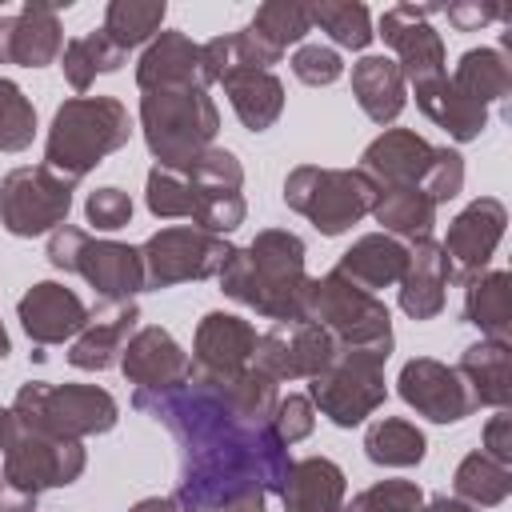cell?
Masks as SVG:
<instances>
[{
  "mask_svg": "<svg viewBox=\"0 0 512 512\" xmlns=\"http://www.w3.org/2000/svg\"><path fill=\"white\" fill-rule=\"evenodd\" d=\"M292 72H296L300 84H308V88H324V84H336V80L344 76V60H340L336 48L304 44V48H296V56H292Z\"/></svg>",
  "mask_w": 512,
  "mask_h": 512,
  "instance_id": "obj_43",
  "label": "cell"
},
{
  "mask_svg": "<svg viewBox=\"0 0 512 512\" xmlns=\"http://www.w3.org/2000/svg\"><path fill=\"white\" fill-rule=\"evenodd\" d=\"M0 512H36V496L20 488H0Z\"/></svg>",
  "mask_w": 512,
  "mask_h": 512,
  "instance_id": "obj_49",
  "label": "cell"
},
{
  "mask_svg": "<svg viewBox=\"0 0 512 512\" xmlns=\"http://www.w3.org/2000/svg\"><path fill=\"white\" fill-rule=\"evenodd\" d=\"M136 84H140V92H152V88H208L200 44H192L184 32H160L136 64Z\"/></svg>",
  "mask_w": 512,
  "mask_h": 512,
  "instance_id": "obj_24",
  "label": "cell"
},
{
  "mask_svg": "<svg viewBox=\"0 0 512 512\" xmlns=\"http://www.w3.org/2000/svg\"><path fill=\"white\" fill-rule=\"evenodd\" d=\"M84 472V448L80 440H52L40 432H28L20 420L4 444V484L40 496L44 488L72 484Z\"/></svg>",
  "mask_w": 512,
  "mask_h": 512,
  "instance_id": "obj_13",
  "label": "cell"
},
{
  "mask_svg": "<svg viewBox=\"0 0 512 512\" xmlns=\"http://www.w3.org/2000/svg\"><path fill=\"white\" fill-rule=\"evenodd\" d=\"M300 320L320 324L336 348H384L392 352V316L388 304L372 292L356 288L340 272H328L320 280H308Z\"/></svg>",
  "mask_w": 512,
  "mask_h": 512,
  "instance_id": "obj_5",
  "label": "cell"
},
{
  "mask_svg": "<svg viewBox=\"0 0 512 512\" xmlns=\"http://www.w3.org/2000/svg\"><path fill=\"white\" fill-rule=\"evenodd\" d=\"M372 216H376L388 232L408 236V240H420V236H432L436 204H432L428 192L416 188V184H392V188H376Z\"/></svg>",
  "mask_w": 512,
  "mask_h": 512,
  "instance_id": "obj_32",
  "label": "cell"
},
{
  "mask_svg": "<svg viewBox=\"0 0 512 512\" xmlns=\"http://www.w3.org/2000/svg\"><path fill=\"white\" fill-rule=\"evenodd\" d=\"M452 88L464 100L488 108V100H504L512 92V68L504 60V52H496V48H468L456 64Z\"/></svg>",
  "mask_w": 512,
  "mask_h": 512,
  "instance_id": "obj_34",
  "label": "cell"
},
{
  "mask_svg": "<svg viewBox=\"0 0 512 512\" xmlns=\"http://www.w3.org/2000/svg\"><path fill=\"white\" fill-rule=\"evenodd\" d=\"M460 188H464V156H460L456 148H440V152H436V164H432V172H428V180H424V192H428V200L440 208L444 200L460 196Z\"/></svg>",
  "mask_w": 512,
  "mask_h": 512,
  "instance_id": "obj_44",
  "label": "cell"
},
{
  "mask_svg": "<svg viewBox=\"0 0 512 512\" xmlns=\"http://www.w3.org/2000/svg\"><path fill=\"white\" fill-rule=\"evenodd\" d=\"M308 16H312V24H320L340 48H352V52L368 48V40L376 36L368 8H364V4H352V0H320V4L308 8Z\"/></svg>",
  "mask_w": 512,
  "mask_h": 512,
  "instance_id": "obj_40",
  "label": "cell"
},
{
  "mask_svg": "<svg viewBox=\"0 0 512 512\" xmlns=\"http://www.w3.org/2000/svg\"><path fill=\"white\" fill-rule=\"evenodd\" d=\"M64 52V32H60V16L52 4L28 0L12 24H8V64H24V68H44Z\"/></svg>",
  "mask_w": 512,
  "mask_h": 512,
  "instance_id": "obj_26",
  "label": "cell"
},
{
  "mask_svg": "<svg viewBox=\"0 0 512 512\" xmlns=\"http://www.w3.org/2000/svg\"><path fill=\"white\" fill-rule=\"evenodd\" d=\"M336 356V340L312 324V320H276L264 336H256V352L252 364L280 380H312L320 376Z\"/></svg>",
  "mask_w": 512,
  "mask_h": 512,
  "instance_id": "obj_14",
  "label": "cell"
},
{
  "mask_svg": "<svg viewBox=\"0 0 512 512\" xmlns=\"http://www.w3.org/2000/svg\"><path fill=\"white\" fill-rule=\"evenodd\" d=\"M312 28V16H308V4L300 0H268L256 8L248 32L256 44H264L272 56H284L288 44H300Z\"/></svg>",
  "mask_w": 512,
  "mask_h": 512,
  "instance_id": "obj_37",
  "label": "cell"
},
{
  "mask_svg": "<svg viewBox=\"0 0 512 512\" xmlns=\"http://www.w3.org/2000/svg\"><path fill=\"white\" fill-rule=\"evenodd\" d=\"M456 372L464 376L476 408L480 404H488V408H508L512 404V356H508V344L480 340V344L464 348Z\"/></svg>",
  "mask_w": 512,
  "mask_h": 512,
  "instance_id": "obj_29",
  "label": "cell"
},
{
  "mask_svg": "<svg viewBox=\"0 0 512 512\" xmlns=\"http://www.w3.org/2000/svg\"><path fill=\"white\" fill-rule=\"evenodd\" d=\"M400 400L408 408H416L420 416L436 420V424H452V420H464L476 412V400L464 384V376L432 356H416L400 368Z\"/></svg>",
  "mask_w": 512,
  "mask_h": 512,
  "instance_id": "obj_16",
  "label": "cell"
},
{
  "mask_svg": "<svg viewBox=\"0 0 512 512\" xmlns=\"http://www.w3.org/2000/svg\"><path fill=\"white\" fill-rule=\"evenodd\" d=\"M12 416L40 436L52 440H80L108 432L120 416L112 392L96 384H24L16 392Z\"/></svg>",
  "mask_w": 512,
  "mask_h": 512,
  "instance_id": "obj_6",
  "label": "cell"
},
{
  "mask_svg": "<svg viewBox=\"0 0 512 512\" xmlns=\"http://www.w3.org/2000/svg\"><path fill=\"white\" fill-rule=\"evenodd\" d=\"M120 372L136 388H176V384H184L192 376V360L172 340V332H164V328H140L124 344V352H120Z\"/></svg>",
  "mask_w": 512,
  "mask_h": 512,
  "instance_id": "obj_22",
  "label": "cell"
},
{
  "mask_svg": "<svg viewBox=\"0 0 512 512\" xmlns=\"http://www.w3.org/2000/svg\"><path fill=\"white\" fill-rule=\"evenodd\" d=\"M232 244H224V236L176 224V228H160L156 236H148V244L140 248L144 260V284L148 288H172L184 280H204L216 276L228 260Z\"/></svg>",
  "mask_w": 512,
  "mask_h": 512,
  "instance_id": "obj_12",
  "label": "cell"
},
{
  "mask_svg": "<svg viewBox=\"0 0 512 512\" xmlns=\"http://www.w3.org/2000/svg\"><path fill=\"white\" fill-rule=\"evenodd\" d=\"M68 208H72V180H64L48 164L12 168L0 184V224L12 236L56 232Z\"/></svg>",
  "mask_w": 512,
  "mask_h": 512,
  "instance_id": "obj_11",
  "label": "cell"
},
{
  "mask_svg": "<svg viewBox=\"0 0 512 512\" xmlns=\"http://www.w3.org/2000/svg\"><path fill=\"white\" fill-rule=\"evenodd\" d=\"M140 128L160 168H184L220 128V112L208 88H152L140 96Z\"/></svg>",
  "mask_w": 512,
  "mask_h": 512,
  "instance_id": "obj_4",
  "label": "cell"
},
{
  "mask_svg": "<svg viewBox=\"0 0 512 512\" xmlns=\"http://www.w3.org/2000/svg\"><path fill=\"white\" fill-rule=\"evenodd\" d=\"M352 96L368 120L392 124L404 112V72L388 56H364L352 64Z\"/></svg>",
  "mask_w": 512,
  "mask_h": 512,
  "instance_id": "obj_30",
  "label": "cell"
},
{
  "mask_svg": "<svg viewBox=\"0 0 512 512\" xmlns=\"http://www.w3.org/2000/svg\"><path fill=\"white\" fill-rule=\"evenodd\" d=\"M452 280V260L444 252V244H436L432 236L412 240L408 248V264L400 276V308L412 320H432L444 308V288Z\"/></svg>",
  "mask_w": 512,
  "mask_h": 512,
  "instance_id": "obj_23",
  "label": "cell"
},
{
  "mask_svg": "<svg viewBox=\"0 0 512 512\" xmlns=\"http://www.w3.org/2000/svg\"><path fill=\"white\" fill-rule=\"evenodd\" d=\"M504 224H508V212L496 196H480L472 200L452 224H448V236H444V252L452 260V276L468 280L476 272H484V264L492 260L500 236H504Z\"/></svg>",
  "mask_w": 512,
  "mask_h": 512,
  "instance_id": "obj_17",
  "label": "cell"
},
{
  "mask_svg": "<svg viewBox=\"0 0 512 512\" xmlns=\"http://www.w3.org/2000/svg\"><path fill=\"white\" fill-rule=\"evenodd\" d=\"M272 428H276V436H280L284 444L304 440V436L316 428V408H312V400H308V396H284V400H276V408H272Z\"/></svg>",
  "mask_w": 512,
  "mask_h": 512,
  "instance_id": "obj_45",
  "label": "cell"
},
{
  "mask_svg": "<svg viewBox=\"0 0 512 512\" xmlns=\"http://www.w3.org/2000/svg\"><path fill=\"white\" fill-rule=\"evenodd\" d=\"M424 432L412 424V420H400V416H384L376 420L368 432H364V452L372 464H384V468H412L424 460Z\"/></svg>",
  "mask_w": 512,
  "mask_h": 512,
  "instance_id": "obj_36",
  "label": "cell"
},
{
  "mask_svg": "<svg viewBox=\"0 0 512 512\" xmlns=\"http://www.w3.org/2000/svg\"><path fill=\"white\" fill-rule=\"evenodd\" d=\"M420 512H480V508H472V504H464V500H456V496H436V500H428Z\"/></svg>",
  "mask_w": 512,
  "mask_h": 512,
  "instance_id": "obj_50",
  "label": "cell"
},
{
  "mask_svg": "<svg viewBox=\"0 0 512 512\" xmlns=\"http://www.w3.org/2000/svg\"><path fill=\"white\" fill-rule=\"evenodd\" d=\"M404 264H408V248H404L396 236H388V232H368V236H360V240L340 256L336 272H340L344 280H352L356 288H364V292L376 296V288L400 284Z\"/></svg>",
  "mask_w": 512,
  "mask_h": 512,
  "instance_id": "obj_25",
  "label": "cell"
},
{
  "mask_svg": "<svg viewBox=\"0 0 512 512\" xmlns=\"http://www.w3.org/2000/svg\"><path fill=\"white\" fill-rule=\"evenodd\" d=\"M436 144H428L424 136L408 132V128H392L384 136H376L364 156H360V172L376 184V188H392V184H416L424 188L432 164H436Z\"/></svg>",
  "mask_w": 512,
  "mask_h": 512,
  "instance_id": "obj_18",
  "label": "cell"
},
{
  "mask_svg": "<svg viewBox=\"0 0 512 512\" xmlns=\"http://www.w3.org/2000/svg\"><path fill=\"white\" fill-rule=\"evenodd\" d=\"M424 508V492L412 480H380L372 488H364L344 512H420Z\"/></svg>",
  "mask_w": 512,
  "mask_h": 512,
  "instance_id": "obj_42",
  "label": "cell"
},
{
  "mask_svg": "<svg viewBox=\"0 0 512 512\" xmlns=\"http://www.w3.org/2000/svg\"><path fill=\"white\" fill-rule=\"evenodd\" d=\"M16 316H20L24 332H28L36 344H60V340L76 336V332L88 324L84 300H80L72 288L56 284V280L32 284V288L20 296Z\"/></svg>",
  "mask_w": 512,
  "mask_h": 512,
  "instance_id": "obj_20",
  "label": "cell"
},
{
  "mask_svg": "<svg viewBox=\"0 0 512 512\" xmlns=\"http://www.w3.org/2000/svg\"><path fill=\"white\" fill-rule=\"evenodd\" d=\"M128 136H132V124H128V108L120 100H112V96H72L52 116L44 164L76 184L108 152L124 148Z\"/></svg>",
  "mask_w": 512,
  "mask_h": 512,
  "instance_id": "obj_3",
  "label": "cell"
},
{
  "mask_svg": "<svg viewBox=\"0 0 512 512\" xmlns=\"http://www.w3.org/2000/svg\"><path fill=\"white\" fill-rule=\"evenodd\" d=\"M416 104H420V112H424L428 120H436L452 140H476V136L484 132V124H488V108L464 100V96L452 88L448 76L436 80V84H428V88H416Z\"/></svg>",
  "mask_w": 512,
  "mask_h": 512,
  "instance_id": "obj_33",
  "label": "cell"
},
{
  "mask_svg": "<svg viewBox=\"0 0 512 512\" xmlns=\"http://www.w3.org/2000/svg\"><path fill=\"white\" fill-rule=\"evenodd\" d=\"M192 372L200 376H228L252 364L256 352V328L232 312H208L196 328L192 344Z\"/></svg>",
  "mask_w": 512,
  "mask_h": 512,
  "instance_id": "obj_21",
  "label": "cell"
},
{
  "mask_svg": "<svg viewBox=\"0 0 512 512\" xmlns=\"http://www.w3.org/2000/svg\"><path fill=\"white\" fill-rule=\"evenodd\" d=\"M164 12H168L164 0H112L108 12H104L100 32H104L120 52H128V48L144 44L148 36H160Z\"/></svg>",
  "mask_w": 512,
  "mask_h": 512,
  "instance_id": "obj_38",
  "label": "cell"
},
{
  "mask_svg": "<svg viewBox=\"0 0 512 512\" xmlns=\"http://www.w3.org/2000/svg\"><path fill=\"white\" fill-rule=\"evenodd\" d=\"M136 320L140 308L132 300H104L100 308L88 312V324L76 332L72 348H68V364L84 368V372H104L120 360L124 344L136 336Z\"/></svg>",
  "mask_w": 512,
  "mask_h": 512,
  "instance_id": "obj_19",
  "label": "cell"
},
{
  "mask_svg": "<svg viewBox=\"0 0 512 512\" xmlns=\"http://www.w3.org/2000/svg\"><path fill=\"white\" fill-rule=\"evenodd\" d=\"M464 320L484 332V340L508 344L512 336V276L476 272L464 280Z\"/></svg>",
  "mask_w": 512,
  "mask_h": 512,
  "instance_id": "obj_31",
  "label": "cell"
},
{
  "mask_svg": "<svg viewBox=\"0 0 512 512\" xmlns=\"http://www.w3.org/2000/svg\"><path fill=\"white\" fill-rule=\"evenodd\" d=\"M132 408L164 424L180 444L172 512H264V496L288 480V444L272 420L240 416L192 376L176 388H136Z\"/></svg>",
  "mask_w": 512,
  "mask_h": 512,
  "instance_id": "obj_1",
  "label": "cell"
},
{
  "mask_svg": "<svg viewBox=\"0 0 512 512\" xmlns=\"http://www.w3.org/2000/svg\"><path fill=\"white\" fill-rule=\"evenodd\" d=\"M484 456H492L496 464H512V416L500 408V416H492L484 424Z\"/></svg>",
  "mask_w": 512,
  "mask_h": 512,
  "instance_id": "obj_48",
  "label": "cell"
},
{
  "mask_svg": "<svg viewBox=\"0 0 512 512\" xmlns=\"http://www.w3.org/2000/svg\"><path fill=\"white\" fill-rule=\"evenodd\" d=\"M216 84H224L240 124L252 128V132L272 128L280 120V112H284V84L264 68H236V72L220 76Z\"/></svg>",
  "mask_w": 512,
  "mask_h": 512,
  "instance_id": "obj_28",
  "label": "cell"
},
{
  "mask_svg": "<svg viewBox=\"0 0 512 512\" xmlns=\"http://www.w3.org/2000/svg\"><path fill=\"white\" fill-rule=\"evenodd\" d=\"M444 12H448V20H452L460 32H476V28H484V24H492V20H504V16H508V8H496V4H480V0L448 4Z\"/></svg>",
  "mask_w": 512,
  "mask_h": 512,
  "instance_id": "obj_47",
  "label": "cell"
},
{
  "mask_svg": "<svg viewBox=\"0 0 512 512\" xmlns=\"http://www.w3.org/2000/svg\"><path fill=\"white\" fill-rule=\"evenodd\" d=\"M0 488H4V476H0Z\"/></svg>",
  "mask_w": 512,
  "mask_h": 512,
  "instance_id": "obj_54",
  "label": "cell"
},
{
  "mask_svg": "<svg viewBox=\"0 0 512 512\" xmlns=\"http://www.w3.org/2000/svg\"><path fill=\"white\" fill-rule=\"evenodd\" d=\"M128 512H172V504H168V496H148V500L132 504Z\"/></svg>",
  "mask_w": 512,
  "mask_h": 512,
  "instance_id": "obj_51",
  "label": "cell"
},
{
  "mask_svg": "<svg viewBox=\"0 0 512 512\" xmlns=\"http://www.w3.org/2000/svg\"><path fill=\"white\" fill-rule=\"evenodd\" d=\"M12 352V340H8V332H4V324H0V360Z\"/></svg>",
  "mask_w": 512,
  "mask_h": 512,
  "instance_id": "obj_53",
  "label": "cell"
},
{
  "mask_svg": "<svg viewBox=\"0 0 512 512\" xmlns=\"http://www.w3.org/2000/svg\"><path fill=\"white\" fill-rule=\"evenodd\" d=\"M36 136V108L16 80L0 76V152H20Z\"/></svg>",
  "mask_w": 512,
  "mask_h": 512,
  "instance_id": "obj_41",
  "label": "cell"
},
{
  "mask_svg": "<svg viewBox=\"0 0 512 512\" xmlns=\"http://www.w3.org/2000/svg\"><path fill=\"white\" fill-rule=\"evenodd\" d=\"M224 296L256 308L268 320H300L304 308V240L284 228H264L252 244L232 248L216 272Z\"/></svg>",
  "mask_w": 512,
  "mask_h": 512,
  "instance_id": "obj_2",
  "label": "cell"
},
{
  "mask_svg": "<svg viewBox=\"0 0 512 512\" xmlns=\"http://www.w3.org/2000/svg\"><path fill=\"white\" fill-rule=\"evenodd\" d=\"M48 260L64 272L84 276L104 300H132L144 288V260L140 248L116 240H92L80 228L60 224L48 236Z\"/></svg>",
  "mask_w": 512,
  "mask_h": 512,
  "instance_id": "obj_9",
  "label": "cell"
},
{
  "mask_svg": "<svg viewBox=\"0 0 512 512\" xmlns=\"http://www.w3.org/2000/svg\"><path fill=\"white\" fill-rule=\"evenodd\" d=\"M284 204L312 220L324 236H340L376 204V184L360 168H316L300 164L284 180Z\"/></svg>",
  "mask_w": 512,
  "mask_h": 512,
  "instance_id": "obj_7",
  "label": "cell"
},
{
  "mask_svg": "<svg viewBox=\"0 0 512 512\" xmlns=\"http://www.w3.org/2000/svg\"><path fill=\"white\" fill-rule=\"evenodd\" d=\"M148 208L152 216L160 220H196L200 232H212V236H224L232 228L244 224V196L240 192H212L204 188L200 180H192L188 172H172V168H152L148 172Z\"/></svg>",
  "mask_w": 512,
  "mask_h": 512,
  "instance_id": "obj_10",
  "label": "cell"
},
{
  "mask_svg": "<svg viewBox=\"0 0 512 512\" xmlns=\"http://www.w3.org/2000/svg\"><path fill=\"white\" fill-rule=\"evenodd\" d=\"M280 496L284 512H344V472L324 456L292 460Z\"/></svg>",
  "mask_w": 512,
  "mask_h": 512,
  "instance_id": "obj_27",
  "label": "cell"
},
{
  "mask_svg": "<svg viewBox=\"0 0 512 512\" xmlns=\"http://www.w3.org/2000/svg\"><path fill=\"white\" fill-rule=\"evenodd\" d=\"M436 4H396L380 16V36L384 44L396 48L400 56V72L404 80H412V88H428L436 80H444V40L440 32L428 24V16H436Z\"/></svg>",
  "mask_w": 512,
  "mask_h": 512,
  "instance_id": "obj_15",
  "label": "cell"
},
{
  "mask_svg": "<svg viewBox=\"0 0 512 512\" xmlns=\"http://www.w3.org/2000/svg\"><path fill=\"white\" fill-rule=\"evenodd\" d=\"M84 212H88V224H96L104 232H116V228H124L132 220V196L120 192V188H96L88 196Z\"/></svg>",
  "mask_w": 512,
  "mask_h": 512,
  "instance_id": "obj_46",
  "label": "cell"
},
{
  "mask_svg": "<svg viewBox=\"0 0 512 512\" xmlns=\"http://www.w3.org/2000/svg\"><path fill=\"white\" fill-rule=\"evenodd\" d=\"M384 360H388L384 348H336L332 364L320 376H312L308 400L340 428L368 420L388 396Z\"/></svg>",
  "mask_w": 512,
  "mask_h": 512,
  "instance_id": "obj_8",
  "label": "cell"
},
{
  "mask_svg": "<svg viewBox=\"0 0 512 512\" xmlns=\"http://www.w3.org/2000/svg\"><path fill=\"white\" fill-rule=\"evenodd\" d=\"M124 56H128V52H120V48L96 28V32H88V36H76V40L64 44L60 68H64L68 84H72L76 92H84L100 72H116V68L124 64Z\"/></svg>",
  "mask_w": 512,
  "mask_h": 512,
  "instance_id": "obj_39",
  "label": "cell"
},
{
  "mask_svg": "<svg viewBox=\"0 0 512 512\" xmlns=\"http://www.w3.org/2000/svg\"><path fill=\"white\" fill-rule=\"evenodd\" d=\"M452 488H456V500H464L472 508H496L512 492V468L496 464L484 452H468L452 476Z\"/></svg>",
  "mask_w": 512,
  "mask_h": 512,
  "instance_id": "obj_35",
  "label": "cell"
},
{
  "mask_svg": "<svg viewBox=\"0 0 512 512\" xmlns=\"http://www.w3.org/2000/svg\"><path fill=\"white\" fill-rule=\"evenodd\" d=\"M12 428H16L12 408H0V452H4V444H8V436H12Z\"/></svg>",
  "mask_w": 512,
  "mask_h": 512,
  "instance_id": "obj_52",
  "label": "cell"
}]
</instances>
